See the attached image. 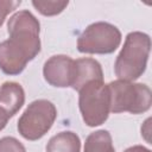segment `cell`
Returning a JSON list of instances; mask_svg holds the SVG:
<instances>
[{
    "label": "cell",
    "instance_id": "obj_1",
    "mask_svg": "<svg viewBox=\"0 0 152 152\" xmlns=\"http://www.w3.org/2000/svg\"><path fill=\"white\" fill-rule=\"evenodd\" d=\"M150 50L151 38L147 33L129 32L115 59L114 71L118 78L129 82L138 80L146 70Z\"/></svg>",
    "mask_w": 152,
    "mask_h": 152
},
{
    "label": "cell",
    "instance_id": "obj_2",
    "mask_svg": "<svg viewBox=\"0 0 152 152\" xmlns=\"http://www.w3.org/2000/svg\"><path fill=\"white\" fill-rule=\"evenodd\" d=\"M107 86L112 113L128 112L131 114H141L151 108L152 93L146 84L115 80Z\"/></svg>",
    "mask_w": 152,
    "mask_h": 152
},
{
    "label": "cell",
    "instance_id": "obj_3",
    "mask_svg": "<svg viewBox=\"0 0 152 152\" xmlns=\"http://www.w3.org/2000/svg\"><path fill=\"white\" fill-rule=\"evenodd\" d=\"M78 107L84 124L96 127L106 122L110 112L108 86L103 81H91L78 90Z\"/></svg>",
    "mask_w": 152,
    "mask_h": 152
},
{
    "label": "cell",
    "instance_id": "obj_4",
    "mask_svg": "<svg viewBox=\"0 0 152 152\" xmlns=\"http://www.w3.org/2000/svg\"><path fill=\"white\" fill-rule=\"evenodd\" d=\"M57 109L51 101L40 99L32 101L18 120V132L30 141L43 138L52 127Z\"/></svg>",
    "mask_w": 152,
    "mask_h": 152
},
{
    "label": "cell",
    "instance_id": "obj_5",
    "mask_svg": "<svg viewBox=\"0 0 152 152\" xmlns=\"http://www.w3.org/2000/svg\"><path fill=\"white\" fill-rule=\"evenodd\" d=\"M121 43L120 30L109 23L96 21L87 26L77 38V50L82 53L107 55L114 52Z\"/></svg>",
    "mask_w": 152,
    "mask_h": 152
},
{
    "label": "cell",
    "instance_id": "obj_6",
    "mask_svg": "<svg viewBox=\"0 0 152 152\" xmlns=\"http://www.w3.org/2000/svg\"><path fill=\"white\" fill-rule=\"evenodd\" d=\"M10 39L23 46L32 59L40 52V24L38 19L27 10L15 12L7 23Z\"/></svg>",
    "mask_w": 152,
    "mask_h": 152
},
{
    "label": "cell",
    "instance_id": "obj_7",
    "mask_svg": "<svg viewBox=\"0 0 152 152\" xmlns=\"http://www.w3.org/2000/svg\"><path fill=\"white\" fill-rule=\"evenodd\" d=\"M43 76L52 87H71L74 76V59L66 55L51 56L44 63Z\"/></svg>",
    "mask_w": 152,
    "mask_h": 152
},
{
    "label": "cell",
    "instance_id": "obj_8",
    "mask_svg": "<svg viewBox=\"0 0 152 152\" xmlns=\"http://www.w3.org/2000/svg\"><path fill=\"white\" fill-rule=\"evenodd\" d=\"M32 61L27 51L12 39H6L0 43V69L10 76L19 75L26 68V64Z\"/></svg>",
    "mask_w": 152,
    "mask_h": 152
},
{
    "label": "cell",
    "instance_id": "obj_9",
    "mask_svg": "<svg viewBox=\"0 0 152 152\" xmlns=\"http://www.w3.org/2000/svg\"><path fill=\"white\" fill-rule=\"evenodd\" d=\"M91 81H103V71L101 64L89 57L74 59V76L71 88L80 90L83 86Z\"/></svg>",
    "mask_w": 152,
    "mask_h": 152
},
{
    "label": "cell",
    "instance_id": "obj_10",
    "mask_svg": "<svg viewBox=\"0 0 152 152\" xmlns=\"http://www.w3.org/2000/svg\"><path fill=\"white\" fill-rule=\"evenodd\" d=\"M25 102V91L18 82H5L0 86V107L10 118L14 116Z\"/></svg>",
    "mask_w": 152,
    "mask_h": 152
},
{
    "label": "cell",
    "instance_id": "obj_11",
    "mask_svg": "<svg viewBox=\"0 0 152 152\" xmlns=\"http://www.w3.org/2000/svg\"><path fill=\"white\" fill-rule=\"evenodd\" d=\"M46 152H80V137L71 131H63L53 135L46 144Z\"/></svg>",
    "mask_w": 152,
    "mask_h": 152
},
{
    "label": "cell",
    "instance_id": "obj_12",
    "mask_svg": "<svg viewBox=\"0 0 152 152\" xmlns=\"http://www.w3.org/2000/svg\"><path fill=\"white\" fill-rule=\"evenodd\" d=\"M84 152H115L112 135L107 129H99L86 138Z\"/></svg>",
    "mask_w": 152,
    "mask_h": 152
},
{
    "label": "cell",
    "instance_id": "obj_13",
    "mask_svg": "<svg viewBox=\"0 0 152 152\" xmlns=\"http://www.w3.org/2000/svg\"><path fill=\"white\" fill-rule=\"evenodd\" d=\"M69 1H57V0H33L32 6L43 15L52 17L62 13L68 6Z\"/></svg>",
    "mask_w": 152,
    "mask_h": 152
},
{
    "label": "cell",
    "instance_id": "obj_14",
    "mask_svg": "<svg viewBox=\"0 0 152 152\" xmlns=\"http://www.w3.org/2000/svg\"><path fill=\"white\" fill-rule=\"evenodd\" d=\"M0 152H26V148L17 138L4 137L0 139Z\"/></svg>",
    "mask_w": 152,
    "mask_h": 152
},
{
    "label": "cell",
    "instance_id": "obj_15",
    "mask_svg": "<svg viewBox=\"0 0 152 152\" xmlns=\"http://www.w3.org/2000/svg\"><path fill=\"white\" fill-rule=\"evenodd\" d=\"M21 1H13V0H0V27L2 26L7 14L14 11Z\"/></svg>",
    "mask_w": 152,
    "mask_h": 152
},
{
    "label": "cell",
    "instance_id": "obj_16",
    "mask_svg": "<svg viewBox=\"0 0 152 152\" xmlns=\"http://www.w3.org/2000/svg\"><path fill=\"white\" fill-rule=\"evenodd\" d=\"M8 119H10V116L7 115V113L0 107V131H2L6 127V125L8 122Z\"/></svg>",
    "mask_w": 152,
    "mask_h": 152
},
{
    "label": "cell",
    "instance_id": "obj_17",
    "mask_svg": "<svg viewBox=\"0 0 152 152\" xmlns=\"http://www.w3.org/2000/svg\"><path fill=\"white\" fill-rule=\"evenodd\" d=\"M124 152H151L148 148H146L145 146L142 145H134V146H131L128 148H126Z\"/></svg>",
    "mask_w": 152,
    "mask_h": 152
}]
</instances>
